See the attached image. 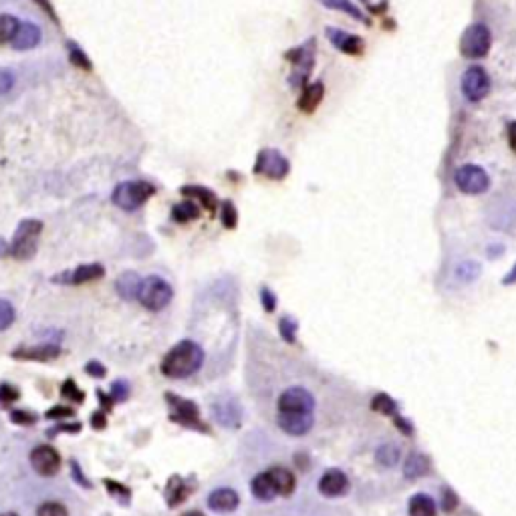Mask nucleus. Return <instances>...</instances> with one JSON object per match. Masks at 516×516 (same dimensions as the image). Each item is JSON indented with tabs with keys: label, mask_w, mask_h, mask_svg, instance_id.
I'll list each match as a JSON object with an SVG mask.
<instances>
[{
	"label": "nucleus",
	"mask_w": 516,
	"mask_h": 516,
	"mask_svg": "<svg viewBox=\"0 0 516 516\" xmlns=\"http://www.w3.org/2000/svg\"><path fill=\"white\" fill-rule=\"evenodd\" d=\"M35 414H31V412H23V410H16L13 412V422L14 424H21V426H31V424H35Z\"/></svg>",
	"instance_id": "a18cd8bd"
},
{
	"label": "nucleus",
	"mask_w": 516,
	"mask_h": 516,
	"mask_svg": "<svg viewBox=\"0 0 516 516\" xmlns=\"http://www.w3.org/2000/svg\"><path fill=\"white\" fill-rule=\"evenodd\" d=\"M18 25L21 23L14 18L13 14H0V45L13 40L16 31H18Z\"/></svg>",
	"instance_id": "c756f323"
},
{
	"label": "nucleus",
	"mask_w": 516,
	"mask_h": 516,
	"mask_svg": "<svg viewBox=\"0 0 516 516\" xmlns=\"http://www.w3.org/2000/svg\"><path fill=\"white\" fill-rule=\"evenodd\" d=\"M13 87H14L13 71H9V69L0 67V95L9 93V91H11Z\"/></svg>",
	"instance_id": "a19ab883"
},
{
	"label": "nucleus",
	"mask_w": 516,
	"mask_h": 516,
	"mask_svg": "<svg viewBox=\"0 0 516 516\" xmlns=\"http://www.w3.org/2000/svg\"><path fill=\"white\" fill-rule=\"evenodd\" d=\"M391 417H393V424L402 429L405 436H412V434H414V426H412V424H410L405 417H402L400 414H395V416H391Z\"/></svg>",
	"instance_id": "de8ad7c7"
},
{
	"label": "nucleus",
	"mask_w": 516,
	"mask_h": 516,
	"mask_svg": "<svg viewBox=\"0 0 516 516\" xmlns=\"http://www.w3.org/2000/svg\"><path fill=\"white\" fill-rule=\"evenodd\" d=\"M172 297H174V290H172V287L165 282L164 278L148 277L141 280L138 299L146 309H150V311H162L164 307L170 304Z\"/></svg>",
	"instance_id": "f03ea898"
},
{
	"label": "nucleus",
	"mask_w": 516,
	"mask_h": 516,
	"mask_svg": "<svg viewBox=\"0 0 516 516\" xmlns=\"http://www.w3.org/2000/svg\"><path fill=\"white\" fill-rule=\"evenodd\" d=\"M165 400H168L170 407H172V419H174V422L182 424V426H186V428L208 432V428L202 424L200 414H198L196 403L188 402V400H182V397H177V395H174V393H168V395H165Z\"/></svg>",
	"instance_id": "6e6552de"
},
{
	"label": "nucleus",
	"mask_w": 516,
	"mask_h": 516,
	"mask_svg": "<svg viewBox=\"0 0 516 516\" xmlns=\"http://www.w3.org/2000/svg\"><path fill=\"white\" fill-rule=\"evenodd\" d=\"M43 230L40 220H23L21 226L14 232L13 244H11V254L18 260H26L37 252L38 234Z\"/></svg>",
	"instance_id": "20e7f679"
},
{
	"label": "nucleus",
	"mask_w": 516,
	"mask_h": 516,
	"mask_svg": "<svg viewBox=\"0 0 516 516\" xmlns=\"http://www.w3.org/2000/svg\"><path fill=\"white\" fill-rule=\"evenodd\" d=\"M323 6H327V9H333V11H341V13H345V14H349V16H353L355 21H366L367 23V18L363 16V13L353 4L351 0H319Z\"/></svg>",
	"instance_id": "cd10ccee"
},
{
	"label": "nucleus",
	"mask_w": 516,
	"mask_h": 516,
	"mask_svg": "<svg viewBox=\"0 0 516 516\" xmlns=\"http://www.w3.org/2000/svg\"><path fill=\"white\" fill-rule=\"evenodd\" d=\"M204 363V351L194 341H180L176 347H172L162 361V373L172 379L190 378L196 373Z\"/></svg>",
	"instance_id": "f257e3e1"
},
{
	"label": "nucleus",
	"mask_w": 516,
	"mask_h": 516,
	"mask_svg": "<svg viewBox=\"0 0 516 516\" xmlns=\"http://www.w3.org/2000/svg\"><path fill=\"white\" fill-rule=\"evenodd\" d=\"M429 470V460L424 456V454L419 452H412L407 456V460H405V464H403V476L405 478H422V476H426Z\"/></svg>",
	"instance_id": "412c9836"
},
{
	"label": "nucleus",
	"mask_w": 516,
	"mask_h": 516,
	"mask_svg": "<svg viewBox=\"0 0 516 516\" xmlns=\"http://www.w3.org/2000/svg\"><path fill=\"white\" fill-rule=\"evenodd\" d=\"M105 275V268L101 265H83L69 270V273H61L59 277H55V282H67V285H85L91 280H97Z\"/></svg>",
	"instance_id": "4468645a"
},
{
	"label": "nucleus",
	"mask_w": 516,
	"mask_h": 516,
	"mask_svg": "<svg viewBox=\"0 0 516 516\" xmlns=\"http://www.w3.org/2000/svg\"><path fill=\"white\" fill-rule=\"evenodd\" d=\"M260 299H263V304H265V309L270 313V311H275V307H277V297L273 295V290L270 289H263L260 292Z\"/></svg>",
	"instance_id": "49530a36"
},
{
	"label": "nucleus",
	"mask_w": 516,
	"mask_h": 516,
	"mask_svg": "<svg viewBox=\"0 0 516 516\" xmlns=\"http://www.w3.org/2000/svg\"><path fill=\"white\" fill-rule=\"evenodd\" d=\"M349 490V478L347 474L339 470V468H331L327 470L321 480H319V492L327 498H335Z\"/></svg>",
	"instance_id": "ddd939ff"
},
{
	"label": "nucleus",
	"mask_w": 516,
	"mask_h": 516,
	"mask_svg": "<svg viewBox=\"0 0 516 516\" xmlns=\"http://www.w3.org/2000/svg\"><path fill=\"white\" fill-rule=\"evenodd\" d=\"M37 516H69L67 508L59 503H45L38 506Z\"/></svg>",
	"instance_id": "e433bc0d"
},
{
	"label": "nucleus",
	"mask_w": 516,
	"mask_h": 516,
	"mask_svg": "<svg viewBox=\"0 0 516 516\" xmlns=\"http://www.w3.org/2000/svg\"><path fill=\"white\" fill-rule=\"evenodd\" d=\"M410 516H436V504L428 494H416L407 504Z\"/></svg>",
	"instance_id": "a878e982"
},
{
	"label": "nucleus",
	"mask_w": 516,
	"mask_h": 516,
	"mask_svg": "<svg viewBox=\"0 0 516 516\" xmlns=\"http://www.w3.org/2000/svg\"><path fill=\"white\" fill-rule=\"evenodd\" d=\"M462 91L468 101H482L490 93V77L482 67H470L462 77Z\"/></svg>",
	"instance_id": "9b49d317"
},
{
	"label": "nucleus",
	"mask_w": 516,
	"mask_h": 516,
	"mask_svg": "<svg viewBox=\"0 0 516 516\" xmlns=\"http://www.w3.org/2000/svg\"><path fill=\"white\" fill-rule=\"evenodd\" d=\"M254 172L268 180H282L289 174V160L277 150H263L258 153Z\"/></svg>",
	"instance_id": "1a4fd4ad"
},
{
	"label": "nucleus",
	"mask_w": 516,
	"mask_h": 516,
	"mask_svg": "<svg viewBox=\"0 0 516 516\" xmlns=\"http://www.w3.org/2000/svg\"><path fill=\"white\" fill-rule=\"evenodd\" d=\"M504 282L508 285V282H516V266L512 268V273H510V277H506L504 278Z\"/></svg>",
	"instance_id": "5fc2aeb1"
},
{
	"label": "nucleus",
	"mask_w": 516,
	"mask_h": 516,
	"mask_svg": "<svg viewBox=\"0 0 516 516\" xmlns=\"http://www.w3.org/2000/svg\"><path fill=\"white\" fill-rule=\"evenodd\" d=\"M400 460V450L395 448V446H383V448H379L378 450V462L381 466L385 468H391L395 462Z\"/></svg>",
	"instance_id": "2f4dec72"
},
{
	"label": "nucleus",
	"mask_w": 516,
	"mask_h": 516,
	"mask_svg": "<svg viewBox=\"0 0 516 516\" xmlns=\"http://www.w3.org/2000/svg\"><path fill=\"white\" fill-rule=\"evenodd\" d=\"M16 400H18V390H16V388L9 385V383L0 385V403H2L4 407H9V405L16 402Z\"/></svg>",
	"instance_id": "58836bf2"
},
{
	"label": "nucleus",
	"mask_w": 516,
	"mask_h": 516,
	"mask_svg": "<svg viewBox=\"0 0 516 516\" xmlns=\"http://www.w3.org/2000/svg\"><path fill=\"white\" fill-rule=\"evenodd\" d=\"M313 45H315V40H309L307 45L297 47L295 50L287 53V59L292 61V67H295V73H292V77H290L292 87L302 85V83H304V79H307L309 73H311V67H313V63H315V55H313V49H311Z\"/></svg>",
	"instance_id": "9d476101"
},
{
	"label": "nucleus",
	"mask_w": 516,
	"mask_h": 516,
	"mask_svg": "<svg viewBox=\"0 0 516 516\" xmlns=\"http://www.w3.org/2000/svg\"><path fill=\"white\" fill-rule=\"evenodd\" d=\"M182 194L184 196H190V198H198V200L202 202V206L212 214L216 210V196H214V192L212 190H208V188H202V186H184L182 188Z\"/></svg>",
	"instance_id": "bb28decb"
},
{
	"label": "nucleus",
	"mask_w": 516,
	"mask_h": 516,
	"mask_svg": "<svg viewBox=\"0 0 516 516\" xmlns=\"http://www.w3.org/2000/svg\"><path fill=\"white\" fill-rule=\"evenodd\" d=\"M127 395H129V385H127L126 381H115L114 388H111L114 402H126Z\"/></svg>",
	"instance_id": "37998d69"
},
{
	"label": "nucleus",
	"mask_w": 516,
	"mask_h": 516,
	"mask_svg": "<svg viewBox=\"0 0 516 516\" xmlns=\"http://www.w3.org/2000/svg\"><path fill=\"white\" fill-rule=\"evenodd\" d=\"M252 494H254L258 500L268 503V500H273V498L277 496L278 492L277 488H275V484H273L270 476H268L266 472H263V474L254 476V480H252Z\"/></svg>",
	"instance_id": "393cba45"
},
{
	"label": "nucleus",
	"mask_w": 516,
	"mask_h": 516,
	"mask_svg": "<svg viewBox=\"0 0 516 516\" xmlns=\"http://www.w3.org/2000/svg\"><path fill=\"white\" fill-rule=\"evenodd\" d=\"M31 464L40 476H55L61 468V456L50 446H38L31 452Z\"/></svg>",
	"instance_id": "f8f14e48"
},
{
	"label": "nucleus",
	"mask_w": 516,
	"mask_h": 516,
	"mask_svg": "<svg viewBox=\"0 0 516 516\" xmlns=\"http://www.w3.org/2000/svg\"><path fill=\"white\" fill-rule=\"evenodd\" d=\"M490 31L484 25H472L468 26L466 33L462 35L460 40V53L468 57V59H482L488 55L490 50Z\"/></svg>",
	"instance_id": "39448f33"
},
{
	"label": "nucleus",
	"mask_w": 516,
	"mask_h": 516,
	"mask_svg": "<svg viewBox=\"0 0 516 516\" xmlns=\"http://www.w3.org/2000/svg\"><path fill=\"white\" fill-rule=\"evenodd\" d=\"M238 494L232 488H218L208 496V506L214 512H232L238 508Z\"/></svg>",
	"instance_id": "f3484780"
},
{
	"label": "nucleus",
	"mask_w": 516,
	"mask_h": 516,
	"mask_svg": "<svg viewBox=\"0 0 516 516\" xmlns=\"http://www.w3.org/2000/svg\"><path fill=\"white\" fill-rule=\"evenodd\" d=\"M155 188L148 182H123L114 192V204L121 210L133 212L153 196Z\"/></svg>",
	"instance_id": "7ed1b4c3"
},
{
	"label": "nucleus",
	"mask_w": 516,
	"mask_h": 516,
	"mask_svg": "<svg viewBox=\"0 0 516 516\" xmlns=\"http://www.w3.org/2000/svg\"><path fill=\"white\" fill-rule=\"evenodd\" d=\"M508 143H510V148H512V151L516 153V121H512V123L508 126Z\"/></svg>",
	"instance_id": "3c124183"
},
{
	"label": "nucleus",
	"mask_w": 516,
	"mask_h": 516,
	"mask_svg": "<svg viewBox=\"0 0 516 516\" xmlns=\"http://www.w3.org/2000/svg\"><path fill=\"white\" fill-rule=\"evenodd\" d=\"M182 516H204V515H202V512H196V510H192V512H186V515Z\"/></svg>",
	"instance_id": "6e6d98bb"
},
{
	"label": "nucleus",
	"mask_w": 516,
	"mask_h": 516,
	"mask_svg": "<svg viewBox=\"0 0 516 516\" xmlns=\"http://www.w3.org/2000/svg\"><path fill=\"white\" fill-rule=\"evenodd\" d=\"M190 492H192V486L186 484V482L180 478V476L170 478V482H168V488H165L168 506H170V508H174V506H177V504H182L190 496Z\"/></svg>",
	"instance_id": "4be33fe9"
},
{
	"label": "nucleus",
	"mask_w": 516,
	"mask_h": 516,
	"mask_svg": "<svg viewBox=\"0 0 516 516\" xmlns=\"http://www.w3.org/2000/svg\"><path fill=\"white\" fill-rule=\"evenodd\" d=\"M278 329H280V335L285 337V339L292 343L295 341V331H297V323L290 319V317H282L280 319V323H278Z\"/></svg>",
	"instance_id": "4c0bfd02"
},
{
	"label": "nucleus",
	"mask_w": 516,
	"mask_h": 516,
	"mask_svg": "<svg viewBox=\"0 0 516 516\" xmlns=\"http://www.w3.org/2000/svg\"><path fill=\"white\" fill-rule=\"evenodd\" d=\"M323 95H325V87H323V83L317 81L313 85L304 87L302 95L297 101V107L301 109L302 114H313L319 107V103L323 101Z\"/></svg>",
	"instance_id": "aec40b11"
},
{
	"label": "nucleus",
	"mask_w": 516,
	"mask_h": 516,
	"mask_svg": "<svg viewBox=\"0 0 516 516\" xmlns=\"http://www.w3.org/2000/svg\"><path fill=\"white\" fill-rule=\"evenodd\" d=\"M61 395H63L65 400H69V402L73 403H83L85 400V393L77 388V383L73 379H67L63 383V390H61Z\"/></svg>",
	"instance_id": "72a5a7b5"
},
{
	"label": "nucleus",
	"mask_w": 516,
	"mask_h": 516,
	"mask_svg": "<svg viewBox=\"0 0 516 516\" xmlns=\"http://www.w3.org/2000/svg\"><path fill=\"white\" fill-rule=\"evenodd\" d=\"M315 397L304 388H289L278 397V414H313Z\"/></svg>",
	"instance_id": "423d86ee"
},
{
	"label": "nucleus",
	"mask_w": 516,
	"mask_h": 516,
	"mask_svg": "<svg viewBox=\"0 0 516 516\" xmlns=\"http://www.w3.org/2000/svg\"><path fill=\"white\" fill-rule=\"evenodd\" d=\"M371 407L379 412V414H383V416H395L397 414V407H395V402L391 400L390 395H385V393H379L373 397V402H371Z\"/></svg>",
	"instance_id": "7c9ffc66"
},
{
	"label": "nucleus",
	"mask_w": 516,
	"mask_h": 516,
	"mask_svg": "<svg viewBox=\"0 0 516 516\" xmlns=\"http://www.w3.org/2000/svg\"><path fill=\"white\" fill-rule=\"evenodd\" d=\"M40 43V28L33 23H21L13 38V47L16 50H28Z\"/></svg>",
	"instance_id": "a211bd4d"
},
{
	"label": "nucleus",
	"mask_w": 516,
	"mask_h": 516,
	"mask_svg": "<svg viewBox=\"0 0 516 516\" xmlns=\"http://www.w3.org/2000/svg\"><path fill=\"white\" fill-rule=\"evenodd\" d=\"M222 224L226 228H236V222H238V214H236V208H234V204L230 200H226L222 204Z\"/></svg>",
	"instance_id": "c9c22d12"
},
{
	"label": "nucleus",
	"mask_w": 516,
	"mask_h": 516,
	"mask_svg": "<svg viewBox=\"0 0 516 516\" xmlns=\"http://www.w3.org/2000/svg\"><path fill=\"white\" fill-rule=\"evenodd\" d=\"M0 516H16V515H13V512H6V515H0Z\"/></svg>",
	"instance_id": "4d7b16f0"
},
{
	"label": "nucleus",
	"mask_w": 516,
	"mask_h": 516,
	"mask_svg": "<svg viewBox=\"0 0 516 516\" xmlns=\"http://www.w3.org/2000/svg\"><path fill=\"white\" fill-rule=\"evenodd\" d=\"M67 47H69V57H71V63L75 65V67H81V69H91V61L87 59V55L83 53V50L77 47L73 40H69L67 43Z\"/></svg>",
	"instance_id": "473e14b6"
},
{
	"label": "nucleus",
	"mask_w": 516,
	"mask_h": 516,
	"mask_svg": "<svg viewBox=\"0 0 516 516\" xmlns=\"http://www.w3.org/2000/svg\"><path fill=\"white\" fill-rule=\"evenodd\" d=\"M139 287H141V278L136 273H123L121 277L117 278V292L121 299L126 301H133L138 299Z\"/></svg>",
	"instance_id": "b1692460"
},
{
	"label": "nucleus",
	"mask_w": 516,
	"mask_h": 516,
	"mask_svg": "<svg viewBox=\"0 0 516 516\" xmlns=\"http://www.w3.org/2000/svg\"><path fill=\"white\" fill-rule=\"evenodd\" d=\"M35 2H38V4H40V6H43V9L50 14V18H53L55 23H59V18H57V14H55V11H53V6L49 4V0H35Z\"/></svg>",
	"instance_id": "603ef678"
},
{
	"label": "nucleus",
	"mask_w": 516,
	"mask_h": 516,
	"mask_svg": "<svg viewBox=\"0 0 516 516\" xmlns=\"http://www.w3.org/2000/svg\"><path fill=\"white\" fill-rule=\"evenodd\" d=\"M6 254H11V246L0 238V256H6Z\"/></svg>",
	"instance_id": "864d4df0"
},
{
	"label": "nucleus",
	"mask_w": 516,
	"mask_h": 516,
	"mask_svg": "<svg viewBox=\"0 0 516 516\" xmlns=\"http://www.w3.org/2000/svg\"><path fill=\"white\" fill-rule=\"evenodd\" d=\"M67 417H75V410L71 407H65V405H57L47 412V419H55V422H61V419H67Z\"/></svg>",
	"instance_id": "ea45409f"
},
{
	"label": "nucleus",
	"mask_w": 516,
	"mask_h": 516,
	"mask_svg": "<svg viewBox=\"0 0 516 516\" xmlns=\"http://www.w3.org/2000/svg\"><path fill=\"white\" fill-rule=\"evenodd\" d=\"M14 323V307L9 301L0 299V331L9 329Z\"/></svg>",
	"instance_id": "f704fd0d"
},
{
	"label": "nucleus",
	"mask_w": 516,
	"mask_h": 516,
	"mask_svg": "<svg viewBox=\"0 0 516 516\" xmlns=\"http://www.w3.org/2000/svg\"><path fill=\"white\" fill-rule=\"evenodd\" d=\"M266 474L270 476V480H273V484H275V488H277L278 494L289 496L290 492L295 490V476L290 474L287 468L275 466V468H270Z\"/></svg>",
	"instance_id": "5701e85b"
},
{
	"label": "nucleus",
	"mask_w": 516,
	"mask_h": 516,
	"mask_svg": "<svg viewBox=\"0 0 516 516\" xmlns=\"http://www.w3.org/2000/svg\"><path fill=\"white\" fill-rule=\"evenodd\" d=\"M85 371H87L91 378H105V367L97 363V361H89L87 367H85Z\"/></svg>",
	"instance_id": "09e8293b"
},
{
	"label": "nucleus",
	"mask_w": 516,
	"mask_h": 516,
	"mask_svg": "<svg viewBox=\"0 0 516 516\" xmlns=\"http://www.w3.org/2000/svg\"><path fill=\"white\" fill-rule=\"evenodd\" d=\"M313 414H278V426L290 436H304L313 428Z\"/></svg>",
	"instance_id": "2eb2a0df"
},
{
	"label": "nucleus",
	"mask_w": 516,
	"mask_h": 516,
	"mask_svg": "<svg viewBox=\"0 0 516 516\" xmlns=\"http://www.w3.org/2000/svg\"><path fill=\"white\" fill-rule=\"evenodd\" d=\"M327 38L345 55H361L366 50V43L363 38L355 37V35H347L339 28H327Z\"/></svg>",
	"instance_id": "dca6fc26"
},
{
	"label": "nucleus",
	"mask_w": 516,
	"mask_h": 516,
	"mask_svg": "<svg viewBox=\"0 0 516 516\" xmlns=\"http://www.w3.org/2000/svg\"><path fill=\"white\" fill-rule=\"evenodd\" d=\"M61 349L57 345H38V347H25V349H16L13 353L16 359H28V361H50L55 357H59Z\"/></svg>",
	"instance_id": "6ab92c4d"
},
{
	"label": "nucleus",
	"mask_w": 516,
	"mask_h": 516,
	"mask_svg": "<svg viewBox=\"0 0 516 516\" xmlns=\"http://www.w3.org/2000/svg\"><path fill=\"white\" fill-rule=\"evenodd\" d=\"M105 486H107V490L115 494L117 498H121L123 503H127V498L131 496V492L127 490L126 486H121L119 482H111V480H105Z\"/></svg>",
	"instance_id": "79ce46f5"
},
{
	"label": "nucleus",
	"mask_w": 516,
	"mask_h": 516,
	"mask_svg": "<svg viewBox=\"0 0 516 516\" xmlns=\"http://www.w3.org/2000/svg\"><path fill=\"white\" fill-rule=\"evenodd\" d=\"M198 216H200V208L194 202H182V204L174 206V210H172V218L176 222H182V224L196 220Z\"/></svg>",
	"instance_id": "c85d7f7f"
},
{
	"label": "nucleus",
	"mask_w": 516,
	"mask_h": 516,
	"mask_svg": "<svg viewBox=\"0 0 516 516\" xmlns=\"http://www.w3.org/2000/svg\"><path fill=\"white\" fill-rule=\"evenodd\" d=\"M456 506H458L456 494H454L452 490H444V494H441V508H444L446 512H454Z\"/></svg>",
	"instance_id": "c03bdc74"
},
{
	"label": "nucleus",
	"mask_w": 516,
	"mask_h": 516,
	"mask_svg": "<svg viewBox=\"0 0 516 516\" xmlns=\"http://www.w3.org/2000/svg\"><path fill=\"white\" fill-rule=\"evenodd\" d=\"M454 180H456V186L462 190L464 194H470V196L484 194L488 190V186H490V177L478 165H462L456 172Z\"/></svg>",
	"instance_id": "0eeeda50"
},
{
	"label": "nucleus",
	"mask_w": 516,
	"mask_h": 516,
	"mask_svg": "<svg viewBox=\"0 0 516 516\" xmlns=\"http://www.w3.org/2000/svg\"><path fill=\"white\" fill-rule=\"evenodd\" d=\"M105 414L103 412H97V414H93V417H91V426L95 429H103L105 428Z\"/></svg>",
	"instance_id": "8fccbe9b"
}]
</instances>
